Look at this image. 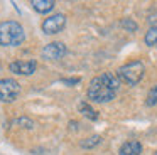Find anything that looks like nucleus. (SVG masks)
<instances>
[{
  "label": "nucleus",
  "instance_id": "nucleus-14",
  "mask_svg": "<svg viewBox=\"0 0 157 155\" xmlns=\"http://www.w3.org/2000/svg\"><path fill=\"white\" fill-rule=\"evenodd\" d=\"M145 104H147V106H155V104H157V84L149 91L147 100H145Z\"/></svg>",
  "mask_w": 157,
  "mask_h": 155
},
{
  "label": "nucleus",
  "instance_id": "nucleus-7",
  "mask_svg": "<svg viewBox=\"0 0 157 155\" xmlns=\"http://www.w3.org/2000/svg\"><path fill=\"white\" fill-rule=\"evenodd\" d=\"M9 69H10V73L19 74V76H31V74H34L36 69H37V62H36V59L14 61V62L9 64Z\"/></svg>",
  "mask_w": 157,
  "mask_h": 155
},
{
  "label": "nucleus",
  "instance_id": "nucleus-1",
  "mask_svg": "<svg viewBox=\"0 0 157 155\" xmlns=\"http://www.w3.org/2000/svg\"><path fill=\"white\" fill-rule=\"evenodd\" d=\"M25 40L24 27L17 20H4L0 22V46L17 47Z\"/></svg>",
  "mask_w": 157,
  "mask_h": 155
},
{
  "label": "nucleus",
  "instance_id": "nucleus-17",
  "mask_svg": "<svg viewBox=\"0 0 157 155\" xmlns=\"http://www.w3.org/2000/svg\"><path fill=\"white\" fill-rule=\"evenodd\" d=\"M79 78H64V79H61V83L63 84H68V86H75V84H78L79 83Z\"/></svg>",
  "mask_w": 157,
  "mask_h": 155
},
{
  "label": "nucleus",
  "instance_id": "nucleus-10",
  "mask_svg": "<svg viewBox=\"0 0 157 155\" xmlns=\"http://www.w3.org/2000/svg\"><path fill=\"white\" fill-rule=\"evenodd\" d=\"M100 78H101L103 83H105L108 88H112L113 91H118V86H120V78H118V74L106 71V73H103Z\"/></svg>",
  "mask_w": 157,
  "mask_h": 155
},
{
  "label": "nucleus",
  "instance_id": "nucleus-5",
  "mask_svg": "<svg viewBox=\"0 0 157 155\" xmlns=\"http://www.w3.org/2000/svg\"><path fill=\"white\" fill-rule=\"evenodd\" d=\"M42 32L52 36V34H59L63 29L66 27V15L64 13H54V15H49L48 19L42 20Z\"/></svg>",
  "mask_w": 157,
  "mask_h": 155
},
{
  "label": "nucleus",
  "instance_id": "nucleus-9",
  "mask_svg": "<svg viewBox=\"0 0 157 155\" xmlns=\"http://www.w3.org/2000/svg\"><path fill=\"white\" fill-rule=\"evenodd\" d=\"M31 5L37 13H49L52 9H54L56 2L54 0H32Z\"/></svg>",
  "mask_w": 157,
  "mask_h": 155
},
{
  "label": "nucleus",
  "instance_id": "nucleus-3",
  "mask_svg": "<svg viewBox=\"0 0 157 155\" xmlns=\"http://www.w3.org/2000/svg\"><path fill=\"white\" fill-rule=\"evenodd\" d=\"M86 94H88V100L93 101V103H110V101L117 96V91H113L112 88H108L103 83L101 78L96 76L91 79Z\"/></svg>",
  "mask_w": 157,
  "mask_h": 155
},
{
  "label": "nucleus",
  "instance_id": "nucleus-4",
  "mask_svg": "<svg viewBox=\"0 0 157 155\" xmlns=\"http://www.w3.org/2000/svg\"><path fill=\"white\" fill-rule=\"evenodd\" d=\"M21 94V84L12 78L0 79V101L2 103H14Z\"/></svg>",
  "mask_w": 157,
  "mask_h": 155
},
{
  "label": "nucleus",
  "instance_id": "nucleus-2",
  "mask_svg": "<svg viewBox=\"0 0 157 155\" xmlns=\"http://www.w3.org/2000/svg\"><path fill=\"white\" fill-rule=\"evenodd\" d=\"M117 74H118L120 81H123L125 84L135 86V84H139L140 81H142L144 74H145V64H144L142 61H139V59L130 61V62L123 64Z\"/></svg>",
  "mask_w": 157,
  "mask_h": 155
},
{
  "label": "nucleus",
  "instance_id": "nucleus-13",
  "mask_svg": "<svg viewBox=\"0 0 157 155\" xmlns=\"http://www.w3.org/2000/svg\"><path fill=\"white\" fill-rule=\"evenodd\" d=\"M100 142H101V137H100V135H91V137L81 140V147L83 148H93V147H96V145H100Z\"/></svg>",
  "mask_w": 157,
  "mask_h": 155
},
{
  "label": "nucleus",
  "instance_id": "nucleus-11",
  "mask_svg": "<svg viewBox=\"0 0 157 155\" xmlns=\"http://www.w3.org/2000/svg\"><path fill=\"white\" fill-rule=\"evenodd\" d=\"M79 113H83L86 118H90V120H98V111L93 110V106L88 103V101H81L79 103Z\"/></svg>",
  "mask_w": 157,
  "mask_h": 155
},
{
  "label": "nucleus",
  "instance_id": "nucleus-12",
  "mask_svg": "<svg viewBox=\"0 0 157 155\" xmlns=\"http://www.w3.org/2000/svg\"><path fill=\"white\" fill-rule=\"evenodd\" d=\"M144 42H145V46H149V47L157 46V25H152L145 32V36H144Z\"/></svg>",
  "mask_w": 157,
  "mask_h": 155
},
{
  "label": "nucleus",
  "instance_id": "nucleus-6",
  "mask_svg": "<svg viewBox=\"0 0 157 155\" xmlns=\"http://www.w3.org/2000/svg\"><path fill=\"white\" fill-rule=\"evenodd\" d=\"M66 52H68V49H66L64 42H51L42 47L41 56L48 61H59L66 56Z\"/></svg>",
  "mask_w": 157,
  "mask_h": 155
},
{
  "label": "nucleus",
  "instance_id": "nucleus-18",
  "mask_svg": "<svg viewBox=\"0 0 157 155\" xmlns=\"http://www.w3.org/2000/svg\"><path fill=\"white\" fill-rule=\"evenodd\" d=\"M154 155H157V152H155V153H154Z\"/></svg>",
  "mask_w": 157,
  "mask_h": 155
},
{
  "label": "nucleus",
  "instance_id": "nucleus-15",
  "mask_svg": "<svg viewBox=\"0 0 157 155\" xmlns=\"http://www.w3.org/2000/svg\"><path fill=\"white\" fill-rule=\"evenodd\" d=\"M120 25H122L123 29L130 30V32H135V30H137V24L133 22L132 19H123L122 22H120Z\"/></svg>",
  "mask_w": 157,
  "mask_h": 155
},
{
  "label": "nucleus",
  "instance_id": "nucleus-16",
  "mask_svg": "<svg viewBox=\"0 0 157 155\" xmlns=\"http://www.w3.org/2000/svg\"><path fill=\"white\" fill-rule=\"evenodd\" d=\"M15 123L21 125V127H24V128H29V130H31V128H34V121L29 120V118H25V116L17 118V120H15Z\"/></svg>",
  "mask_w": 157,
  "mask_h": 155
},
{
  "label": "nucleus",
  "instance_id": "nucleus-8",
  "mask_svg": "<svg viewBox=\"0 0 157 155\" xmlns=\"http://www.w3.org/2000/svg\"><path fill=\"white\" fill-rule=\"evenodd\" d=\"M142 153V143L139 140H128L120 147L118 155H140Z\"/></svg>",
  "mask_w": 157,
  "mask_h": 155
}]
</instances>
